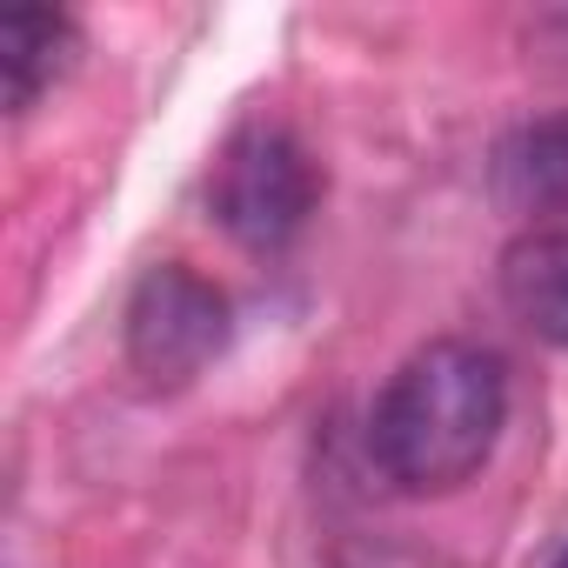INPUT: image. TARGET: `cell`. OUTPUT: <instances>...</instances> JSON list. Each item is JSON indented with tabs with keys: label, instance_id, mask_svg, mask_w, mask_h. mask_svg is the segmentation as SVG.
<instances>
[{
	"label": "cell",
	"instance_id": "1",
	"mask_svg": "<svg viewBox=\"0 0 568 568\" xmlns=\"http://www.w3.org/2000/svg\"><path fill=\"white\" fill-rule=\"evenodd\" d=\"M501 422H508L501 362L475 342H428L388 375L368 415V448L395 488L448 495L495 455Z\"/></svg>",
	"mask_w": 568,
	"mask_h": 568
},
{
	"label": "cell",
	"instance_id": "4",
	"mask_svg": "<svg viewBox=\"0 0 568 568\" xmlns=\"http://www.w3.org/2000/svg\"><path fill=\"white\" fill-rule=\"evenodd\" d=\"M501 302L535 342L568 348V227H535L501 254Z\"/></svg>",
	"mask_w": 568,
	"mask_h": 568
},
{
	"label": "cell",
	"instance_id": "6",
	"mask_svg": "<svg viewBox=\"0 0 568 568\" xmlns=\"http://www.w3.org/2000/svg\"><path fill=\"white\" fill-rule=\"evenodd\" d=\"M81 54V34L68 14H48V8H21L0 21V94H8L14 114H28Z\"/></svg>",
	"mask_w": 568,
	"mask_h": 568
},
{
	"label": "cell",
	"instance_id": "5",
	"mask_svg": "<svg viewBox=\"0 0 568 568\" xmlns=\"http://www.w3.org/2000/svg\"><path fill=\"white\" fill-rule=\"evenodd\" d=\"M495 201L508 214H568V114H541L495 148Z\"/></svg>",
	"mask_w": 568,
	"mask_h": 568
},
{
	"label": "cell",
	"instance_id": "2",
	"mask_svg": "<svg viewBox=\"0 0 568 568\" xmlns=\"http://www.w3.org/2000/svg\"><path fill=\"white\" fill-rule=\"evenodd\" d=\"M207 201H214V221L241 247L267 254V247H288L308 227V214L322 201V174L288 128H247L214 161Z\"/></svg>",
	"mask_w": 568,
	"mask_h": 568
},
{
	"label": "cell",
	"instance_id": "3",
	"mask_svg": "<svg viewBox=\"0 0 568 568\" xmlns=\"http://www.w3.org/2000/svg\"><path fill=\"white\" fill-rule=\"evenodd\" d=\"M227 342V295L214 281H201L181 261H161L141 274V288L128 302V362L154 388L194 382Z\"/></svg>",
	"mask_w": 568,
	"mask_h": 568
},
{
	"label": "cell",
	"instance_id": "7",
	"mask_svg": "<svg viewBox=\"0 0 568 568\" xmlns=\"http://www.w3.org/2000/svg\"><path fill=\"white\" fill-rule=\"evenodd\" d=\"M548 568H568V548H561V555H555V561H548Z\"/></svg>",
	"mask_w": 568,
	"mask_h": 568
}]
</instances>
